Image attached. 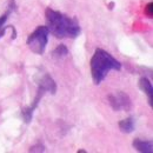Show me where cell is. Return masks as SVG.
I'll list each match as a JSON object with an SVG mask.
<instances>
[{
    "label": "cell",
    "instance_id": "4",
    "mask_svg": "<svg viewBox=\"0 0 153 153\" xmlns=\"http://www.w3.org/2000/svg\"><path fill=\"white\" fill-rule=\"evenodd\" d=\"M111 107L114 111H130L132 108V101L130 97L123 91H117L107 97Z\"/></svg>",
    "mask_w": 153,
    "mask_h": 153
},
{
    "label": "cell",
    "instance_id": "15",
    "mask_svg": "<svg viewBox=\"0 0 153 153\" xmlns=\"http://www.w3.org/2000/svg\"><path fill=\"white\" fill-rule=\"evenodd\" d=\"M86 151L85 150H78V153H85Z\"/></svg>",
    "mask_w": 153,
    "mask_h": 153
},
{
    "label": "cell",
    "instance_id": "14",
    "mask_svg": "<svg viewBox=\"0 0 153 153\" xmlns=\"http://www.w3.org/2000/svg\"><path fill=\"white\" fill-rule=\"evenodd\" d=\"M113 6H114V2H111V4H110V10H112Z\"/></svg>",
    "mask_w": 153,
    "mask_h": 153
},
{
    "label": "cell",
    "instance_id": "5",
    "mask_svg": "<svg viewBox=\"0 0 153 153\" xmlns=\"http://www.w3.org/2000/svg\"><path fill=\"white\" fill-rule=\"evenodd\" d=\"M38 88L42 92H50L52 94L57 92V85L54 80L47 73H42L38 79Z\"/></svg>",
    "mask_w": 153,
    "mask_h": 153
},
{
    "label": "cell",
    "instance_id": "6",
    "mask_svg": "<svg viewBox=\"0 0 153 153\" xmlns=\"http://www.w3.org/2000/svg\"><path fill=\"white\" fill-rule=\"evenodd\" d=\"M139 87L140 90L147 96V100H149V105L152 107L153 106V86L151 81L147 78H141L139 80Z\"/></svg>",
    "mask_w": 153,
    "mask_h": 153
},
{
    "label": "cell",
    "instance_id": "10",
    "mask_svg": "<svg viewBox=\"0 0 153 153\" xmlns=\"http://www.w3.org/2000/svg\"><path fill=\"white\" fill-rule=\"evenodd\" d=\"M33 112H34V110H33L31 106L22 108V111H21V115H22V119L25 120V123H27V124H28V123L32 120Z\"/></svg>",
    "mask_w": 153,
    "mask_h": 153
},
{
    "label": "cell",
    "instance_id": "11",
    "mask_svg": "<svg viewBox=\"0 0 153 153\" xmlns=\"http://www.w3.org/2000/svg\"><path fill=\"white\" fill-rule=\"evenodd\" d=\"M145 13L149 18H153V4L150 2L146 5V8H145Z\"/></svg>",
    "mask_w": 153,
    "mask_h": 153
},
{
    "label": "cell",
    "instance_id": "9",
    "mask_svg": "<svg viewBox=\"0 0 153 153\" xmlns=\"http://www.w3.org/2000/svg\"><path fill=\"white\" fill-rule=\"evenodd\" d=\"M68 54V48L65 45H59L57 48L53 51L52 57L54 59H61V58L66 57Z\"/></svg>",
    "mask_w": 153,
    "mask_h": 153
},
{
    "label": "cell",
    "instance_id": "8",
    "mask_svg": "<svg viewBox=\"0 0 153 153\" xmlns=\"http://www.w3.org/2000/svg\"><path fill=\"white\" fill-rule=\"evenodd\" d=\"M119 128L124 133H131L134 131V119L133 118H126L121 121H119Z\"/></svg>",
    "mask_w": 153,
    "mask_h": 153
},
{
    "label": "cell",
    "instance_id": "7",
    "mask_svg": "<svg viewBox=\"0 0 153 153\" xmlns=\"http://www.w3.org/2000/svg\"><path fill=\"white\" fill-rule=\"evenodd\" d=\"M132 146L135 151L141 153H152L153 144L150 140H143V139H134Z\"/></svg>",
    "mask_w": 153,
    "mask_h": 153
},
{
    "label": "cell",
    "instance_id": "13",
    "mask_svg": "<svg viewBox=\"0 0 153 153\" xmlns=\"http://www.w3.org/2000/svg\"><path fill=\"white\" fill-rule=\"evenodd\" d=\"M45 151V147L42 146V145H37V146H33L31 150H30V152H44Z\"/></svg>",
    "mask_w": 153,
    "mask_h": 153
},
{
    "label": "cell",
    "instance_id": "12",
    "mask_svg": "<svg viewBox=\"0 0 153 153\" xmlns=\"http://www.w3.org/2000/svg\"><path fill=\"white\" fill-rule=\"evenodd\" d=\"M8 14H10V12H7L6 14H4V16H1V17H0V30H1V28H4L5 22H6V20H7V18H8Z\"/></svg>",
    "mask_w": 153,
    "mask_h": 153
},
{
    "label": "cell",
    "instance_id": "2",
    "mask_svg": "<svg viewBox=\"0 0 153 153\" xmlns=\"http://www.w3.org/2000/svg\"><path fill=\"white\" fill-rule=\"evenodd\" d=\"M92 80L96 85L101 84L110 71H119L121 64L112 54L106 52L102 48H97L90 62Z\"/></svg>",
    "mask_w": 153,
    "mask_h": 153
},
{
    "label": "cell",
    "instance_id": "3",
    "mask_svg": "<svg viewBox=\"0 0 153 153\" xmlns=\"http://www.w3.org/2000/svg\"><path fill=\"white\" fill-rule=\"evenodd\" d=\"M48 36H50V32L46 26H38L27 38L26 42L28 48L38 56L44 54L48 42Z\"/></svg>",
    "mask_w": 153,
    "mask_h": 153
},
{
    "label": "cell",
    "instance_id": "1",
    "mask_svg": "<svg viewBox=\"0 0 153 153\" xmlns=\"http://www.w3.org/2000/svg\"><path fill=\"white\" fill-rule=\"evenodd\" d=\"M45 18L48 32L56 38H76L81 32V28L74 18L68 17L51 7L46 8Z\"/></svg>",
    "mask_w": 153,
    "mask_h": 153
}]
</instances>
